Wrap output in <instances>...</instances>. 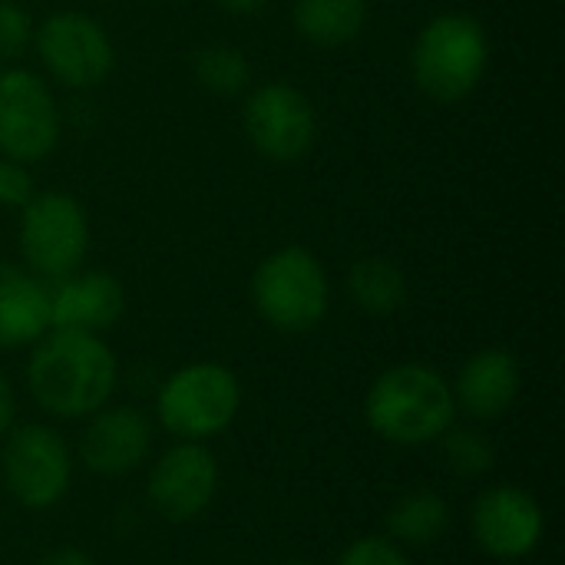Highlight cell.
Here are the masks:
<instances>
[{
    "label": "cell",
    "mask_w": 565,
    "mask_h": 565,
    "mask_svg": "<svg viewBox=\"0 0 565 565\" xmlns=\"http://www.w3.org/2000/svg\"><path fill=\"white\" fill-rule=\"evenodd\" d=\"M119 381L113 348L89 331L50 328L30 351V397L53 417L79 420L109 404Z\"/></svg>",
    "instance_id": "1"
},
{
    "label": "cell",
    "mask_w": 565,
    "mask_h": 565,
    "mask_svg": "<svg viewBox=\"0 0 565 565\" xmlns=\"http://www.w3.org/2000/svg\"><path fill=\"white\" fill-rule=\"evenodd\" d=\"M364 417L381 440L397 447H424L454 427V387L427 364H397L371 384Z\"/></svg>",
    "instance_id": "2"
},
{
    "label": "cell",
    "mask_w": 565,
    "mask_h": 565,
    "mask_svg": "<svg viewBox=\"0 0 565 565\" xmlns=\"http://www.w3.org/2000/svg\"><path fill=\"white\" fill-rule=\"evenodd\" d=\"M490 66L487 26L470 13H440L424 23L411 50V76L434 103L467 99Z\"/></svg>",
    "instance_id": "3"
},
{
    "label": "cell",
    "mask_w": 565,
    "mask_h": 565,
    "mask_svg": "<svg viewBox=\"0 0 565 565\" xmlns=\"http://www.w3.org/2000/svg\"><path fill=\"white\" fill-rule=\"evenodd\" d=\"M252 305L268 328L281 334H308L331 308L328 271L315 252L285 245L258 262L252 275Z\"/></svg>",
    "instance_id": "4"
},
{
    "label": "cell",
    "mask_w": 565,
    "mask_h": 565,
    "mask_svg": "<svg viewBox=\"0 0 565 565\" xmlns=\"http://www.w3.org/2000/svg\"><path fill=\"white\" fill-rule=\"evenodd\" d=\"M242 407L238 377L215 361H195L169 374L156 397L159 424L179 440H209L232 427Z\"/></svg>",
    "instance_id": "5"
},
{
    "label": "cell",
    "mask_w": 565,
    "mask_h": 565,
    "mask_svg": "<svg viewBox=\"0 0 565 565\" xmlns=\"http://www.w3.org/2000/svg\"><path fill=\"white\" fill-rule=\"evenodd\" d=\"M89 252V218L70 192H36L20 209V255L26 271L60 281Z\"/></svg>",
    "instance_id": "6"
},
{
    "label": "cell",
    "mask_w": 565,
    "mask_h": 565,
    "mask_svg": "<svg viewBox=\"0 0 565 565\" xmlns=\"http://www.w3.org/2000/svg\"><path fill=\"white\" fill-rule=\"evenodd\" d=\"M33 46L43 70L66 89H93L116 66V50L106 26L83 10L50 13L33 30Z\"/></svg>",
    "instance_id": "7"
},
{
    "label": "cell",
    "mask_w": 565,
    "mask_h": 565,
    "mask_svg": "<svg viewBox=\"0 0 565 565\" xmlns=\"http://www.w3.org/2000/svg\"><path fill=\"white\" fill-rule=\"evenodd\" d=\"M3 487L23 510L56 507L73 477V457L66 440L46 424H23L3 437Z\"/></svg>",
    "instance_id": "8"
},
{
    "label": "cell",
    "mask_w": 565,
    "mask_h": 565,
    "mask_svg": "<svg viewBox=\"0 0 565 565\" xmlns=\"http://www.w3.org/2000/svg\"><path fill=\"white\" fill-rule=\"evenodd\" d=\"M60 142V106L50 86L26 66L0 70V156L40 162Z\"/></svg>",
    "instance_id": "9"
},
{
    "label": "cell",
    "mask_w": 565,
    "mask_h": 565,
    "mask_svg": "<svg viewBox=\"0 0 565 565\" xmlns=\"http://www.w3.org/2000/svg\"><path fill=\"white\" fill-rule=\"evenodd\" d=\"M242 126L252 149L278 166H291L305 159L318 136L315 106L291 83L255 86L242 106Z\"/></svg>",
    "instance_id": "10"
},
{
    "label": "cell",
    "mask_w": 565,
    "mask_h": 565,
    "mask_svg": "<svg viewBox=\"0 0 565 565\" xmlns=\"http://www.w3.org/2000/svg\"><path fill=\"white\" fill-rule=\"evenodd\" d=\"M218 490V463L205 444L179 440L149 470V503L169 523H192L202 516Z\"/></svg>",
    "instance_id": "11"
},
{
    "label": "cell",
    "mask_w": 565,
    "mask_h": 565,
    "mask_svg": "<svg viewBox=\"0 0 565 565\" xmlns=\"http://www.w3.org/2000/svg\"><path fill=\"white\" fill-rule=\"evenodd\" d=\"M470 530L483 553L497 559H523L543 543L546 516L533 493L500 483L477 497L470 510Z\"/></svg>",
    "instance_id": "12"
},
{
    "label": "cell",
    "mask_w": 565,
    "mask_h": 565,
    "mask_svg": "<svg viewBox=\"0 0 565 565\" xmlns=\"http://www.w3.org/2000/svg\"><path fill=\"white\" fill-rule=\"evenodd\" d=\"M152 447V424L136 407H99L79 434V463L96 477L132 473Z\"/></svg>",
    "instance_id": "13"
},
{
    "label": "cell",
    "mask_w": 565,
    "mask_h": 565,
    "mask_svg": "<svg viewBox=\"0 0 565 565\" xmlns=\"http://www.w3.org/2000/svg\"><path fill=\"white\" fill-rule=\"evenodd\" d=\"M126 311V291L109 271H73L50 288V328L109 331Z\"/></svg>",
    "instance_id": "14"
},
{
    "label": "cell",
    "mask_w": 565,
    "mask_h": 565,
    "mask_svg": "<svg viewBox=\"0 0 565 565\" xmlns=\"http://www.w3.org/2000/svg\"><path fill=\"white\" fill-rule=\"evenodd\" d=\"M520 361L507 348H483L457 374L454 384V401L463 407L473 420H497L503 417L516 397H520Z\"/></svg>",
    "instance_id": "15"
},
{
    "label": "cell",
    "mask_w": 565,
    "mask_h": 565,
    "mask_svg": "<svg viewBox=\"0 0 565 565\" xmlns=\"http://www.w3.org/2000/svg\"><path fill=\"white\" fill-rule=\"evenodd\" d=\"M50 331V288L33 271L0 262V348H30Z\"/></svg>",
    "instance_id": "16"
},
{
    "label": "cell",
    "mask_w": 565,
    "mask_h": 565,
    "mask_svg": "<svg viewBox=\"0 0 565 565\" xmlns=\"http://www.w3.org/2000/svg\"><path fill=\"white\" fill-rule=\"evenodd\" d=\"M291 23L315 46H344L367 26V0H295Z\"/></svg>",
    "instance_id": "17"
},
{
    "label": "cell",
    "mask_w": 565,
    "mask_h": 565,
    "mask_svg": "<svg viewBox=\"0 0 565 565\" xmlns=\"http://www.w3.org/2000/svg\"><path fill=\"white\" fill-rule=\"evenodd\" d=\"M344 285L351 301L371 318H391L407 301V275L391 258L381 255L354 262Z\"/></svg>",
    "instance_id": "18"
},
{
    "label": "cell",
    "mask_w": 565,
    "mask_h": 565,
    "mask_svg": "<svg viewBox=\"0 0 565 565\" xmlns=\"http://www.w3.org/2000/svg\"><path fill=\"white\" fill-rule=\"evenodd\" d=\"M450 526V507L434 490L404 493L387 513V533L397 546H430Z\"/></svg>",
    "instance_id": "19"
},
{
    "label": "cell",
    "mask_w": 565,
    "mask_h": 565,
    "mask_svg": "<svg viewBox=\"0 0 565 565\" xmlns=\"http://www.w3.org/2000/svg\"><path fill=\"white\" fill-rule=\"evenodd\" d=\"M195 83L205 86L215 96H235L248 86L252 79V63L245 53L232 43H209L195 53L192 60Z\"/></svg>",
    "instance_id": "20"
},
{
    "label": "cell",
    "mask_w": 565,
    "mask_h": 565,
    "mask_svg": "<svg viewBox=\"0 0 565 565\" xmlns=\"http://www.w3.org/2000/svg\"><path fill=\"white\" fill-rule=\"evenodd\" d=\"M440 447H444V460H447L450 473L467 477V480H477V477L490 473L493 463H497L493 444L473 427H450L440 437Z\"/></svg>",
    "instance_id": "21"
},
{
    "label": "cell",
    "mask_w": 565,
    "mask_h": 565,
    "mask_svg": "<svg viewBox=\"0 0 565 565\" xmlns=\"http://www.w3.org/2000/svg\"><path fill=\"white\" fill-rule=\"evenodd\" d=\"M33 46V20L13 0H0V63L20 60Z\"/></svg>",
    "instance_id": "22"
},
{
    "label": "cell",
    "mask_w": 565,
    "mask_h": 565,
    "mask_svg": "<svg viewBox=\"0 0 565 565\" xmlns=\"http://www.w3.org/2000/svg\"><path fill=\"white\" fill-rule=\"evenodd\" d=\"M334 565H411L407 553L384 536H364L358 543H351Z\"/></svg>",
    "instance_id": "23"
},
{
    "label": "cell",
    "mask_w": 565,
    "mask_h": 565,
    "mask_svg": "<svg viewBox=\"0 0 565 565\" xmlns=\"http://www.w3.org/2000/svg\"><path fill=\"white\" fill-rule=\"evenodd\" d=\"M33 195H36V185H33L30 166L0 156V205L23 209Z\"/></svg>",
    "instance_id": "24"
},
{
    "label": "cell",
    "mask_w": 565,
    "mask_h": 565,
    "mask_svg": "<svg viewBox=\"0 0 565 565\" xmlns=\"http://www.w3.org/2000/svg\"><path fill=\"white\" fill-rule=\"evenodd\" d=\"M13 417H17V397H13V387H10V381L0 374V440L10 434V427H13Z\"/></svg>",
    "instance_id": "25"
},
{
    "label": "cell",
    "mask_w": 565,
    "mask_h": 565,
    "mask_svg": "<svg viewBox=\"0 0 565 565\" xmlns=\"http://www.w3.org/2000/svg\"><path fill=\"white\" fill-rule=\"evenodd\" d=\"M40 565H96V559L83 550H73V546H63V550H53L46 553Z\"/></svg>",
    "instance_id": "26"
},
{
    "label": "cell",
    "mask_w": 565,
    "mask_h": 565,
    "mask_svg": "<svg viewBox=\"0 0 565 565\" xmlns=\"http://www.w3.org/2000/svg\"><path fill=\"white\" fill-rule=\"evenodd\" d=\"M215 3L228 13H238V17H252V13L268 7V0H215Z\"/></svg>",
    "instance_id": "27"
},
{
    "label": "cell",
    "mask_w": 565,
    "mask_h": 565,
    "mask_svg": "<svg viewBox=\"0 0 565 565\" xmlns=\"http://www.w3.org/2000/svg\"><path fill=\"white\" fill-rule=\"evenodd\" d=\"M285 565H315V563H308V559H291V563H285Z\"/></svg>",
    "instance_id": "28"
}]
</instances>
